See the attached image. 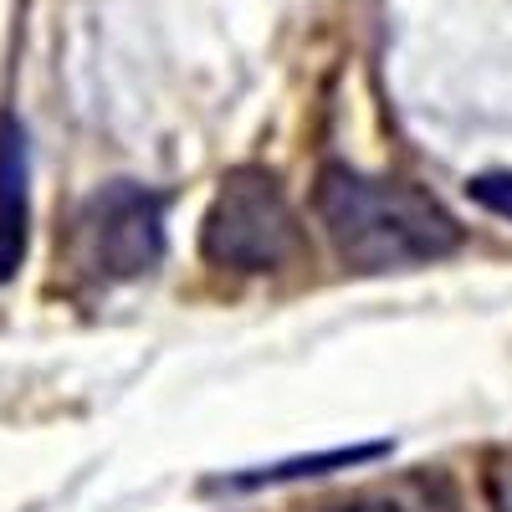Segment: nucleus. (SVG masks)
<instances>
[{
  "mask_svg": "<svg viewBox=\"0 0 512 512\" xmlns=\"http://www.w3.org/2000/svg\"><path fill=\"white\" fill-rule=\"evenodd\" d=\"M313 210L333 251L354 272H405L441 262L461 246V226L425 190L374 180L344 164H328L318 175Z\"/></svg>",
  "mask_w": 512,
  "mask_h": 512,
  "instance_id": "f257e3e1",
  "label": "nucleus"
},
{
  "mask_svg": "<svg viewBox=\"0 0 512 512\" xmlns=\"http://www.w3.org/2000/svg\"><path fill=\"white\" fill-rule=\"evenodd\" d=\"M200 251L205 262L231 272H277L303 251V226L267 169H236L205 210Z\"/></svg>",
  "mask_w": 512,
  "mask_h": 512,
  "instance_id": "f03ea898",
  "label": "nucleus"
},
{
  "mask_svg": "<svg viewBox=\"0 0 512 512\" xmlns=\"http://www.w3.org/2000/svg\"><path fill=\"white\" fill-rule=\"evenodd\" d=\"M77 267L98 282H134L164 251V205L154 190L113 180L77 210L72 226Z\"/></svg>",
  "mask_w": 512,
  "mask_h": 512,
  "instance_id": "7ed1b4c3",
  "label": "nucleus"
},
{
  "mask_svg": "<svg viewBox=\"0 0 512 512\" xmlns=\"http://www.w3.org/2000/svg\"><path fill=\"white\" fill-rule=\"evenodd\" d=\"M31 246V149L26 128L6 113L0 118V287H6Z\"/></svg>",
  "mask_w": 512,
  "mask_h": 512,
  "instance_id": "20e7f679",
  "label": "nucleus"
},
{
  "mask_svg": "<svg viewBox=\"0 0 512 512\" xmlns=\"http://www.w3.org/2000/svg\"><path fill=\"white\" fill-rule=\"evenodd\" d=\"M466 190H472V200H482L487 210H497V216L512 221V169L507 175H477Z\"/></svg>",
  "mask_w": 512,
  "mask_h": 512,
  "instance_id": "39448f33",
  "label": "nucleus"
},
{
  "mask_svg": "<svg viewBox=\"0 0 512 512\" xmlns=\"http://www.w3.org/2000/svg\"><path fill=\"white\" fill-rule=\"evenodd\" d=\"M487 497H492V512H512V461H492Z\"/></svg>",
  "mask_w": 512,
  "mask_h": 512,
  "instance_id": "423d86ee",
  "label": "nucleus"
},
{
  "mask_svg": "<svg viewBox=\"0 0 512 512\" xmlns=\"http://www.w3.org/2000/svg\"><path fill=\"white\" fill-rule=\"evenodd\" d=\"M323 512H400V507H390V502H333Z\"/></svg>",
  "mask_w": 512,
  "mask_h": 512,
  "instance_id": "0eeeda50",
  "label": "nucleus"
}]
</instances>
